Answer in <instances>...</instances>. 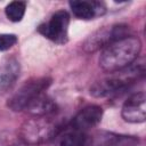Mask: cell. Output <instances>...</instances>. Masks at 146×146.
<instances>
[{
    "mask_svg": "<svg viewBox=\"0 0 146 146\" xmlns=\"http://www.w3.org/2000/svg\"><path fill=\"white\" fill-rule=\"evenodd\" d=\"M141 49V42L138 38L127 35L104 48L99 64L108 73H115L130 66L138 57Z\"/></svg>",
    "mask_w": 146,
    "mask_h": 146,
    "instance_id": "6da1fadb",
    "label": "cell"
},
{
    "mask_svg": "<svg viewBox=\"0 0 146 146\" xmlns=\"http://www.w3.org/2000/svg\"><path fill=\"white\" fill-rule=\"evenodd\" d=\"M62 125L48 116H33L19 128V138L26 145H42L51 141L62 130Z\"/></svg>",
    "mask_w": 146,
    "mask_h": 146,
    "instance_id": "7a4b0ae2",
    "label": "cell"
},
{
    "mask_svg": "<svg viewBox=\"0 0 146 146\" xmlns=\"http://www.w3.org/2000/svg\"><path fill=\"white\" fill-rule=\"evenodd\" d=\"M115 73L117 74L105 78L94 83L92 87L90 88V94L95 97H105L111 94L117 92L119 90L127 88L129 84L135 82L139 76H141L144 74V67L143 65L141 66L130 65L127 68L117 71Z\"/></svg>",
    "mask_w": 146,
    "mask_h": 146,
    "instance_id": "3957f363",
    "label": "cell"
},
{
    "mask_svg": "<svg viewBox=\"0 0 146 146\" xmlns=\"http://www.w3.org/2000/svg\"><path fill=\"white\" fill-rule=\"evenodd\" d=\"M51 79L50 78H36L26 81L15 95L9 99L8 106L13 111H23L25 107L39 95L43 94V91L50 86Z\"/></svg>",
    "mask_w": 146,
    "mask_h": 146,
    "instance_id": "277c9868",
    "label": "cell"
},
{
    "mask_svg": "<svg viewBox=\"0 0 146 146\" xmlns=\"http://www.w3.org/2000/svg\"><path fill=\"white\" fill-rule=\"evenodd\" d=\"M127 30L128 27L125 25H113V26H106L102 30L96 31L94 34L88 36V39L83 43V49L88 52L96 51L100 48L107 47L110 43L127 36Z\"/></svg>",
    "mask_w": 146,
    "mask_h": 146,
    "instance_id": "5b68a950",
    "label": "cell"
},
{
    "mask_svg": "<svg viewBox=\"0 0 146 146\" xmlns=\"http://www.w3.org/2000/svg\"><path fill=\"white\" fill-rule=\"evenodd\" d=\"M70 23V16L66 10L56 11L47 24H42L39 27V32L46 38L57 42L64 43L67 41V29Z\"/></svg>",
    "mask_w": 146,
    "mask_h": 146,
    "instance_id": "8992f818",
    "label": "cell"
},
{
    "mask_svg": "<svg viewBox=\"0 0 146 146\" xmlns=\"http://www.w3.org/2000/svg\"><path fill=\"white\" fill-rule=\"evenodd\" d=\"M122 117L127 122L139 123L146 119V98L143 91L131 95L123 104L121 111Z\"/></svg>",
    "mask_w": 146,
    "mask_h": 146,
    "instance_id": "52a82bcc",
    "label": "cell"
},
{
    "mask_svg": "<svg viewBox=\"0 0 146 146\" xmlns=\"http://www.w3.org/2000/svg\"><path fill=\"white\" fill-rule=\"evenodd\" d=\"M103 116V110L98 105H89L82 108L73 119L72 127L86 131L95 125H97Z\"/></svg>",
    "mask_w": 146,
    "mask_h": 146,
    "instance_id": "ba28073f",
    "label": "cell"
},
{
    "mask_svg": "<svg viewBox=\"0 0 146 146\" xmlns=\"http://www.w3.org/2000/svg\"><path fill=\"white\" fill-rule=\"evenodd\" d=\"M91 143L86 131L74 127L64 128L55 138V146H89Z\"/></svg>",
    "mask_w": 146,
    "mask_h": 146,
    "instance_id": "9c48e42d",
    "label": "cell"
},
{
    "mask_svg": "<svg viewBox=\"0 0 146 146\" xmlns=\"http://www.w3.org/2000/svg\"><path fill=\"white\" fill-rule=\"evenodd\" d=\"M70 7L73 14L81 19H91L96 15L105 13L104 5L95 1H70Z\"/></svg>",
    "mask_w": 146,
    "mask_h": 146,
    "instance_id": "30bf717a",
    "label": "cell"
},
{
    "mask_svg": "<svg viewBox=\"0 0 146 146\" xmlns=\"http://www.w3.org/2000/svg\"><path fill=\"white\" fill-rule=\"evenodd\" d=\"M25 111L33 116H48L56 113L57 106L48 96L41 94L25 107Z\"/></svg>",
    "mask_w": 146,
    "mask_h": 146,
    "instance_id": "8fae6325",
    "label": "cell"
},
{
    "mask_svg": "<svg viewBox=\"0 0 146 146\" xmlns=\"http://www.w3.org/2000/svg\"><path fill=\"white\" fill-rule=\"evenodd\" d=\"M19 72V66L16 60L9 59L0 70V88L7 89L16 80Z\"/></svg>",
    "mask_w": 146,
    "mask_h": 146,
    "instance_id": "7c38bea8",
    "label": "cell"
},
{
    "mask_svg": "<svg viewBox=\"0 0 146 146\" xmlns=\"http://www.w3.org/2000/svg\"><path fill=\"white\" fill-rule=\"evenodd\" d=\"M25 2L23 1H13L6 7V16L11 22H19L22 21L24 13H25Z\"/></svg>",
    "mask_w": 146,
    "mask_h": 146,
    "instance_id": "4fadbf2b",
    "label": "cell"
},
{
    "mask_svg": "<svg viewBox=\"0 0 146 146\" xmlns=\"http://www.w3.org/2000/svg\"><path fill=\"white\" fill-rule=\"evenodd\" d=\"M17 42V36L15 34H0V51L11 48Z\"/></svg>",
    "mask_w": 146,
    "mask_h": 146,
    "instance_id": "5bb4252c",
    "label": "cell"
}]
</instances>
